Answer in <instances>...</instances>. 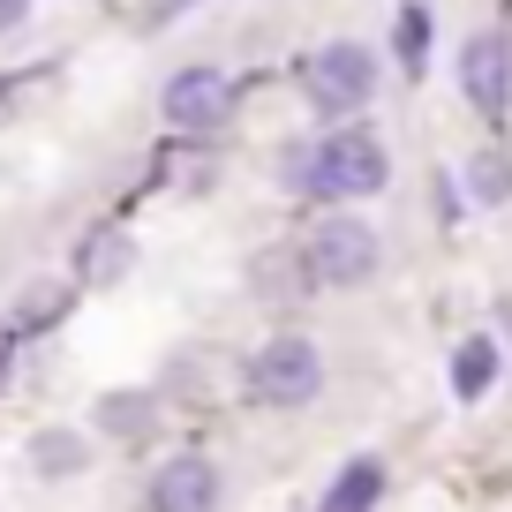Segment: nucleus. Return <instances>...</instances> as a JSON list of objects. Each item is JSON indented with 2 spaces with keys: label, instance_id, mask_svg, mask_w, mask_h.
Instances as JSON below:
<instances>
[{
  "label": "nucleus",
  "instance_id": "f03ea898",
  "mask_svg": "<svg viewBox=\"0 0 512 512\" xmlns=\"http://www.w3.org/2000/svg\"><path fill=\"white\" fill-rule=\"evenodd\" d=\"M302 264H309L317 287H362V279L377 272V234H369L362 219H347V211H332V219L309 226Z\"/></svg>",
  "mask_w": 512,
  "mask_h": 512
},
{
  "label": "nucleus",
  "instance_id": "1a4fd4ad",
  "mask_svg": "<svg viewBox=\"0 0 512 512\" xmlns=\"http://www.w3.org/2000/svg\"><path fill=\"white\" fill-rule=\"evenodd\" d=\"M377 490H384V467L377 460H354L347 475L324 490V512H369V505H377Z\"/></svg>",
  "mask_w": 512,
  "mask_h": 512
},
{
  "label": "nucleus",
  "instance_id": "9d476101",
  "mask_svg": "<svg viewBox=\"0 0 512 512\" xmlns=\"http://www.w3.org/2000/svg\"><path fill=\"white\" fill-rule=\"evenodd\" d=\"M490 377H497V347H490V339H467L460 362H452V392H460V400H482Z\"/></svg>",
  "mask_w": 512,
  "mask_h": 512
},
{
  "label": "nucleus",
  "instance_id": "2eb2a0df",
  "mask_svg": "<svg viewBox=\"0 0 512 512\" xmlns=\"http://www.w3.org/2000/svg\"><path fill=\"white\" fill-rule=\"evenodd\" d=\"M98 415H106V430H121V437H136V430H144V400H136V392H113V400L98 407Z\"/></svg>",
  "mask_w": 512,
  "mask_h": 512
},
{
  "label": "nucleus",
  "instance_id": "423d86ee",
  "mask_svg": "<svg viewBox=\"0 0 512 512\" xmlns=\"http://www.w3.org/2000/svg\"><path fill=\"white\" fill-rule=\"evenodd\" d=\"M226 106H234V83H226L219 68H181V76L166 83V113H174L181 128H219Z\"/></svg>",
  "mask_w": 512,
  "mask_h": 512
},
{
  "label": "nucleus",
  "instance_id": "ddd939ff",
  "mask_svg": "<svg viewBox=\"0 0 512 512\" xmlns=\"http://www.w3.org/2000/svg\"><path fill=\"white\" fill-rule=\"evenodd\" d=\"M31 460H38V475H76V467H83V437L46 430V437L31 445Z\"/></svg>",
  "mask_w": 512,
  "mask_h": 512
},
{
  "label": "nucleus",
  "instance_id": "f8f14e48",
  "mask_svg": "<svg viewBox=\"0 0 512 512\" xmlns=\"http://www.w3.org/2000/svg\"><path fill=\"white\" fill-rule=\"evenodd\" d=\"M467 189H475L482 204H505V196H512V159H505V151H482V159L467 166Z\"/></svg>",
  "mask_w": 512,
  "mask_h": 512
},
{
  "label": "nucleus",
  "instance_id": "dca6fc26",
  "mask_svg": "<svg viewBox=\"0 0 512 512\" xmlns=\"http://www.w3.org/2000/svg\"><path fill=\"white\" fill-rule=\"evenodd\" d=\"M16 16H23V0H0V31H8Z\"/></svg>",
  "mask_w": 512,
  "mask_h": 512
},
{
  "label": "nucleus",
  "instance_id": "39448f33",
  "mask_svg": "<svg viewBox=\"0 0 512 512\" xmlns=\"http://www.w3.org/2000/svg\"><path fill=\"white\" fill-rule=\"evenodd\" d=\"M460 91H467V106H475L482 121H505L512 113V46L497 31H482V38L460 46Z\"/></svg>",
  "mask_w": 512,
  "mask_h": 512
},
{
  "label": "nucleus",
  "instance_id": "f257e3e1",
  "mask_svg": "<svg viewBox=\"0 0 512 512\" xmlns=\"http://www.w3.org/2000/svg\"><path fill=\"white\" fill-rule=\"evenodd\" d=\"M384 174H392V159H384V144L369 136V128H332V136L302 159L294 181L317 189V196H377Z\"/></svg>",
  "mask_w": 512,
  "mask_h": 512
},
{
  "label": "nucleus",
  "instance_id": "9b49d317",
  "mask_svg": "<svg viewBox=\"0 0 512 512\" xmlns=\"http://www.w3.org/2000/svg\"><path fill=\"white\" fill-rule=\"evenodd\" d=\"M83 272H91V279H121V272H128V241H121V226H98V234L83 241Z\"/></svg>",
  "mask_w": 512,
  "mask_h": 512
},
{
  "label": "nucleus",
  "instance_id": "20e7f679",
  "mask_svg": "<svg viewBox=\"0 0 512 512\" xmlns=\"http://www.w3.org/2000/svg\"><path fill=\"white\" fill-rule=\"evenodd\" d=\"M249 384H256V400H272V407H309L324 384V354L309 339H272L249 362Z\"/></svg>",
  "mask_w": 512,
  "mask_h": 512
},
{
  "label": "nucleus",
  "instance_id": "6e6552de",
  "mask_svg": "<svg viewBox=\"0 0 512 512\" xmlns=\"http://www.w3.org/2000/svg\"><path fill=\"white\" fill-rule=\"evenodd\" d=\"M256 294H272V302H302V287H317V279H309V264H302V256H256Z\"/></svg>",
  "mask_w": 512,
  "mask_h": 512
},
{
  "label": "nucleus",
  "instance_id": "0eeeda50",
  "mask_svg": "<svg viewBox=\"0 0 512 512\" xmlns=\"http://www.w3.org/2000/svg\"><path fill=\"white\" fill-rule=\"evenodd\" d=\"M219 505V467L196 460V452H181V460L159 467V482H151V512H211Z\"/></svg>",
  "mask_w": 512,
  "mask_h": 512
},
{
  "label": "nucleus",
  "instance_id": "4468645a",
  "mask_svg": "<svg viewBox=\"0 0 512 512\" xmlns=\"http://www.w3.org/2000/svg\"><path fill=\"white\" fill-rule=\"evenodd\" d=\"M422 38H430V16L407 8V16H400V61H407V76H422Z\"/></svg>",
  "mask_w": 512,
  "mask_h": 512
},
{
  "label": "nucleus",
  "instance_id": "7ed1b4c3",
  "mask_svg": "<svg viewBox=\"0 0 512 512\" xmlns=\"http://www.w3.org/2000/svg\"><path fill=\"white\" fill-rule=\"evenodd\" d=\"M302 91H309V106H317V113H362L369 91H377V61L339 38V46H324V53H309V61H302Z\"/></svg>",
  "mask_w": 512,
  "mask_h": 512
}]
</instances>
